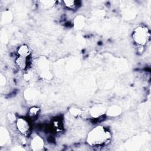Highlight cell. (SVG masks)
Segmentation results:
<instances>
[{
  "label": "cell",
  "instance_id": "1",
  "mask_svg": "<svg viewBox=\"0 0 151 151\" xmlns=\"http://www.w3.org/2000/svg\"><path fill=\"white\" fill-rule=\"evenodd\" d=\"M110 132L103 126H97L88 134L87 143L92 146L103 147L107 145L111 141Z\"/></svg>",
  "mask_w": 151,
  "mask_h": 151
},
{
  "label": "cell",
  "instance_id": "2",
  "mask_svg": "<svg viewBox=\"0 0 151 151\" xmlns=\"http://www.w3.org/2000/svg\"><path fill=\"white\" fill-rule=\"evenodd\" d=\"M132 37L138 45H145L150 40V32L146 27L139 26L133 31Z\"/></svg>",
  "mask_w": 151,
  "mask_h": 151
},
{
  "label": "cell",
  "instance_id": "3",
  "mask_svg": "<svg viewBox=\"0 0 151 151\" xmlns=\"http://www.w3.org/2000/svg\"><path fill=\"white\" fill-rule=\"evenodd\" d=\"M16 126L18 132L24 136L28 137L31 133V126L27 120L21 117L17 119Z\"/></svg>",
  "mask_w": 151,
  "mask_h": 151
},
{
  "label": "cell",
  "instance_id": "4",
  "mask_svg": "<svg viewBox=\"0 0 151 151\" xmlns=\"http://www.w3.org/2000/svg\"><path fill=\"white\" fill-rule=\"evenodd\" d=\"M18 56L28 57L31 54V50L29 47L26 44H22L19 47L17 50Z\"/></svg>",
  "mask_w": 151,
  "mask_h": 151
},
{
  "label": "cell",
  "instance_id": "5",
  "mask_svg": "<svg viewBox=\"0 0 151 151\" xmlns=\"http://www.w3.org/2000/svg\"><path fill=\"white\" fill-rule=\"evenodd\" d=\"M28 57H24L21 56H18L16 58L15 63L17 65L21 70H24L27 67L28 62Z\"/></svg>",
  "mask_w": 151,
  "mask_h": 151
},
{
  "label": "cell",
  "instance_id": "6",
  "mask_svg": "<svg viewBox=\"0 0 151 151\" xmlns=\"http://www.w3.org/2000/svg\"><path fill=\"white\" fill-rule=\"evenodd\" d=\"M40 112V109L37 107H32L30 108L28 111V116L30 119L35 120L37 118Z\"/></svg>",
  "mask_w": 151,
  "mask_h": 151
},
{
  "label": "cell",
  "instance_id": "7",
  "mask_svg": "<svg viewBox=\"0 0 151 151\" xmlns=\"http://www.w3.org/2000/svg\"><path fill=\"white\" fill-rule=\"evenodd\" d=\"M33 142H32V145H34V147L38 148V149L41 147L42 146V145H43V141L42 140V139L38 137H36L33 140Z\"/></svg>",
  "mask_w": 151,
  "mask_h": 151
},
{
  "label": "cell",
  "instance_id": "8",
  "mask_svg": "<svg viewBox=\"0 0 151 151\" xmlns=\"http://www.w3.org/2000/svg\"><path fill=\"white\" fill-rule=\"evenodd\" d=\"M65 5L66 6H67L69 8H74L76 7V2L74 1H64Z\"/></svg>",
  "mask_w": 151,
  "mask_h": 151
}]
</instances>
